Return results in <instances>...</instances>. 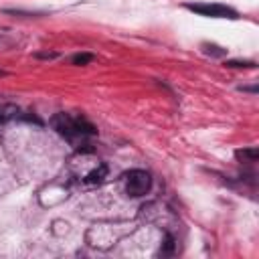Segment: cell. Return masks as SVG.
Listing matches in <instances>:
<instances>
[{"label": "cell", "mask_w": 259, "mask_h": 259, "mask_svg": "<svg viewBox=\"0 0 259 259\" xmlns=\"http://www.w3.org/2000/svg\"><path fill=\"white\" fill-rule=\"evenodd\" d=\"M150 184H152V178L148 172L144 170H132L125 178V192L130 196H142L150 190Z\"/></svg>", "instance_id": "cell-1"}, {"label": "cell", "mask_w": 259, "mask_h": 259, "mask_svg": "<svg viewBox=\"0 0 259 259\" xmlns=\"http://www.w3.org/2000/svg\"><path fill=\"white\" fill-rule=\"evenodd\" d=\"M53 125L59 134H63L65 138H73V136H79V127H77V119L67 115V113H57L53 117Z\"/></svg>", "instance_id": "cell-2"}, {"label": "cell", "mask_w": 259, "mask_h": 259, "mask_svg": "<svg viewBox=\"0 0 259 259\" xmlns=\"http://www.w3.org/2000/svg\"><path fill=\"white\" fill-rule=\"evenodd\" d=\"M186 8H190L192 12L204 14V16H229V18H235V10H231L227 6H219V4H188Z\"/></svg>", "instance_id": "cell-3"}, {"label": "cell", "mask_w": 259, "mask_h": 259, "mask_svg": "<svg viewBox=\"0 0 259 259\" xmlns=\"http://www.w3.org/2000/svg\"><path fill=\"white\" fill-rule=\"evenodd\" d=\"M105 174H107V168H105V166H99V168H95L93 172H89L85 180H87L89 184H95V182H101Z\"/></svg>", "instance_id": "cell-4"}, {"label": "cell", "mask_w": 259, "mask_h": 259, "mask_svg": "<svg viewBox=\"0 0 259 259\" xmlns=\"http://www.w3.org/2000/svg\"><path fill=\"white\" fill-rule=\"evenodd\" d=\"M91 61H93V55H89V53H83V55H75L73 57V65H87Z\"/></svg>", "instance_id": "cell-5"}, {"label": "cell", "mask_w": 259, "mask_h": 259, "mask_svg": "<svg viewBox=\"0 0 259 259\" xmlns=\"http://www.w3.org/2000/svg\"><path fill=\"white\" fill-rule=\"evenodd\" d=\"M0 121H2V115H0Z\"/></svg>", "instance_id": "cell-6"}, {"label": "cell", "mask_w": 259, "mask_h": 259, "mask_svg": "<svg viewBox=\"0 0 259 259\" xmlns=\"http://www.w3.org/2000/svg\"><path fill=\"white\" fill-rule=\"evenodd\" d=\"M0 75H2V73H0Z\"/></svg>", "instance_id": "cell-7"}]
</instances>
